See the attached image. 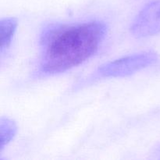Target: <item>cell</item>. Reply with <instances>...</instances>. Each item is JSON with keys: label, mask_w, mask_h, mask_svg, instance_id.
Listing matches in <instances>:
<instances>
[{"label": "cell", "mask_w": 160, "mask_h": 160, "mask_svg": "<svg viewBox=\"0 0 160 160\" xmlns=\"http://www.w3.org/2000/svg\"><path fill=\"white\" fill-rule=\"evenodd\" d=\"M107 31V25L96 20L47 25L40 34L37 75L52 76L82 64L98 52Z\"/></svg>", "instance_id": "cell-1"}, {"label": "cell", "mask_w": 160, "mask_h": 160, "mask_svg": "<svg viewBox=\"0 0 160 160\" xmlns=\"http://www.w3.org/2000/svg\"><path fill=\"white\" fill-rule=\"evenodd\" d=\"M158 61L159 56L155 52L147 51L135 53L102 65L95 71V78H109L130 76L154 65Z\"/></svg>", "instance_id": "cell-2"}, {"label": "cell", "mask_w": 160, "mask_h": 160, "mask_svg": "<svg viewBox=\"0 0 160 160\" xmlns=\"http://www.w3.org/2000/svg\"><path fill=\"white\" fill-rule=\"evenodd\" d=\"M131 32L138 38L160 33V0L152 1L144 6L133 21Z\"/></svg>", "instance_id": "cell-3"}, {"label": "cell", "mask_w": 160, "mask_h": 160, "mask_svg": "<svg viewBox=\"0 0 160 160\" xmlns=\"http://www.w3.org/2000/svg\"><path fill=\"white\" fill-rule=\"evenodd\" d=\"M17 27V20L14 17H6L0 20L1 53L7 49L12 43V38Z\"/></svg>", "instance_id": "cell-4"}, {"label": "cell", "mask_w": 160, "mask_h": 160, "mask_svg": "<svg viewBox=\"0 0 160 160\" xmlns=\"http://www.w3.org/2000/svg\"><path fill=\"white\" fill-rule=\"evenodd\" d=\"M17 127L15 122L8 117L0 119V152L15 137Z\"/></svg>", "instance_id": "cell-5"}]
</instances>
